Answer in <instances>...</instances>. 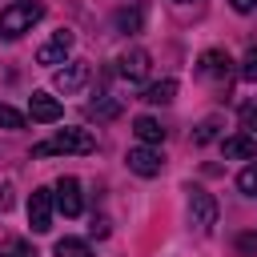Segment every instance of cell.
Here are the masks:
<instances>
[{"instance_id": "cell-3", "label": "cell", "mask_w": 257, "mask_h": 257, "mask_svg": "<svg viewBox=\"0 0 257 257\" xmlns=\"http://www.w3.org/2000/svg\"><path fill=\"white\" fill-rule=\"evenodd\" d=\"M52 209H56L52 189H32V197H28V225L36 233H48L52 229Z\"/></svg>"}, {"instance_id": "cell-6", "label": "cell", "mask_w": 257, "mask_h": 257, "mask_svg": "<svg viewBox=\"0 0 257 257\" xmlns=\"http://www.w3.org/2000/svg\"><path fill=\"white\" fill-rule=\"evenodd\" d=\"M128 169L137 173V177H157L161 169H165V157L153 149V145H137V149H128Z\"/></svg>"}, {"instance_id": "cell-8", "label": "cell", "mask_w": 257, "mask_h": 257, "mask_svg": "<svg viewBox=\"0 0 257 257\" xmlns=\"http://www.w3.org/2000/svg\"><path fill=\"white\" fill-rule=\"evenodd\" d=\"M72 40H76V36H72L68 28H60V32H52V40L36 48V64H48V68H52V64H64V56H68V48H72Z\"/></svg>"}, {"instance_id": "cell-23", "label": "cell", "mask_w": 257, "mask_h": 257, "mask_svg": "<svg viewBox=\"0 0 257 257\" xmlns=\"http://www.w3.org/2000/svg\"><path fill=\"white\" fill-rule=\"evenodd\" d=\"M213 137H217V120H205V124L197 128V145H209Z\"/></svg>"}, {"instance_id": "cell-12", "label": "cell", "mask_w": 257, "mask_h": 257, "mask_svg": "<svg viewBox=\"0 0 257 257\" xmlns=\"http://www.w3.org/2000/svg\"><path fill=\"white\" fill-rule=\"evenodd\" d=\"M133 133H137L141 145H161V141H165V128H161V120H153V116H137V120H133Z\"/></svg>"}, {"instance_id": "cell-20", "label": "cell", "mask_w": 257, "mask_h": 257, "mask_svg": "<svg viewBox=\"0 0 257 257\" xmlns=\"http://www.w3.org/2000/svg\"><path fill=\"white\" fill-rule=\"evenodd\" d=\"M241 76H245V80H257V44L241 56Z\"/></svg>"}, {"instance_id": "cell-11", "label": "cell", "mask_w": 257, "mask_h": 257, "mask_svg": "<svg viewBox=\"0 0 257 257\" xmlns=\"http://www.w3.org/2000/svg\"><path fill=\"white\" fill-rule=\"evenodd\" d=\"M120 76L133 80V84H141V80L149 76V52H145V48H128V52L120 56Z\"/></svg>"}, {"instance_id": "cell-25", "label": "cell", "mask_w": 257, "mask_h": 257, "mask_svg": "<svg viewBox=\"0 0 257 257\" xmlns=\"http://www.w3.org/2000/svg\"><path fill=\"white\" fill-rule=\"evenodd\" d=\"M88 229H92V237H108V221H104V217H92Z\"/></svg>"}, {"instance_id": "cell-10", "label": "cell", "mask_w": 257, "mask_h": 257, "mask_svg": "<svg viewBox=\"0 0 257 257\" xmlns=\"http://www.w3.org/2000/svg\"><path fill=\"white\" fill-rule=\"evenodd\" d=\"M60 100L56 96H48V92H32V100H28V116L32 120H40V124H52V120H60Z\"/></svg>"}, {"instance_id": "cell-1", "label": "cell", "mask_w": 257, "mask_h": 257, "mask_svg": "<svg viewBox=\"0 0 257 257\" xmlns=\"http://www.w3.org/2000/svg\"><path fill=\"white\" fill-rule=\"evenodd\" d=\"M40 16H44V4H40V0H12V4L0 12V36H8V40L24 36Z\"/></svg>"}, {"instance_id": "cell-26", "label": "cell", "mask_w": 257, "mask_h": 257, "mask_svg": "<svg viewBox=\"0 0 257 257\" xmlns=\"http://www.w3.org/2000/svg\"><path fill=\"white\" fill-rule=\"evenodd\" d=\"M229 4H233L237 12H253V8H257V0H229Z\"/></svg>"}, {"instance_id": "cell-17", "label": "cell", "mask_w": 257, "mask_h": 257, "mask_svg": "<svg viewBox=\"0 0 257 257\" xmlns=\"http://www.w3.org/2000/svg\"><path fill=\"white\" fill-rule=\"evenodd\" d=\"M237 189H241L245 197H257V165L241 169V177H237Z\"/></svg>"}, {"instance_id": "cell-22", "label": "cell", "mask_w": 257, "mask_h": 257, "mask_svg": "<svg viewBox=\"0 0 257 257\" xmlns=\"http://www.w3.org/2000/svg\"><path fill=\"white\" fill-rule=\"evenodd\" d=\"M241 128L257 133V104H241Z\"/></svg>"}, {"instance_id": "cell-24", "label": "cell", "mask_w": 257, "mask_h": 257, "mask_svg": "<svg viewBox=\"0 0 257 257\" xmlns=\"http://www.w3.org/2000/svg\"><path fill=\"white\" fill-rule=\"evenodd\" d=\"M237 249H241V253H257V233H245V237L237 241Z\"/></svg>"}, {"instance_id": "cell-5", "label": "cell", "mask_w": 257, "mask_h": 257, "mask_svg": "<svg viewBox=\"0 0 257 257\" xmlns=\"http://www.w3.org/2000/svg\"><path fill=\"white\" fill-rule=\"evenodd\" d=\"M229 72H233V60H229L221 48L201 52V60H197V76H201V80H217V84H225Z\"/></svg>"}, {"instance_id": "cell-9", "label": "cell", "mask_w": 257, "mask_h": 257, "mask_svg": "<svg viewBox=\"0 0 257 257\" xmlns=\"http://www.w3.org/2000/svg\"><path fill=\"white\" fill-rule=\"evenodd\" d=\"M84 80H88V60H68L64 68H56L60 92H76V88H84Z\"/></svg>"}, {"instance_id": "cell-18", "label": "cell", "mask_w": 257, "mask_h": 257, "mask_svg": "<svg viewBox=\"0 0 257 257\" xmlns=\"http://www.w3.org/2000/svg\"><path fill=\"white\" fill-rule=\"evenodd\" d=\"M0 257H40L28 241H8V245H0Z\"/></svg>"}, {"instance_id": "cell-7", "label": "cell", "mask_w": 257, "mask_h": 257, "mask_svg": "<svg viewBox=\"0 0 257 257\" xmlns=\"http://www.w3.org/2000/svg\"><path fill=\"white\" fill-rule=\"evenodd\" d=\"M52 197H56V209H60L64 217H80L84 201H80V181H76V177H60L56 189H52Z\"/></svg>"}, {"instance_id": "cell-14", "label": "cell", "mask_w": 257, "mask_h": 257, "mask_svg": "<svg viewBox=\"0 0 257 257\" xmlns=\"http://www.w3.org/2000/svg\"><path fill=\"white\" fill-rule=\"evenodd\" d=\"M141 24H145V8H141V4L116 12V28H120V32H141Z\"/></svg>"}, {"instance_id": "cell-15", "label": "cell", "mask_w": 257, "mask_h": 257, "mask_svg": "<svg viewBox=\"0 0 257 257\" xmlns=\"http://www.w3.org/2000/svg\"><path fill=\"white\" fill-rule=\"evenodd\" d=\"M173 96H177V80H161V84H149L141 100H149V104H169Z\"/></svg>"}, {"instance_id": "cell-4", "label": "cell", "mask_w": 257, "mask_h": 257, "mask_svg": "<svg viewBox=\"0 0 257 257\" xmlns=\"http://www.w3.org/2000/svg\"><path fill=\"white\" fill-rule=\"evenodd\" d=\"M189 217H193V225H197L201 233H209V229L217 225V201H213V193L193 189V193H189Z\"/></svg>"}, {"instance_id": "cell-16", "label": "cell", "mask_w": 257, "mask_h": 257, "mask_svg": "<svg viewBox=\"0 0 257 257\" xmlns=\"http://www.w3.org/2000/svg\"><path fill=\"white\" fill-rule=\"evenodd\" d=\"M56 257H92V249L80 237H60L56 241Z\"/></svg>"}, {"instance_id": "cell-2", "label": "cell", "mask_w": 257, "mask_h": 257, "mask_svg": "<svg viewBox=\"0 0 257 257\" xmlns=\"http://www.w3.org/2000/svg\"><path fill=\"white\" fill-rule=\"evenodd\" d=\"M92 149H96V137L88 128H60L52 141H40L32 149V157H52V153H80V157H88Z\"/></svg>"}, {"instance_id": "cell-13", "label": "cell", "mask_w": 257, "mask_h": 257, "mask_svg": "<svg viewBox=\"0 0 257 257\" xmlns=\"http://www.w3.org/2000/svg\"><path fill=\"white\" fill-rule=\"evenodd\" d=\"M221 153L233 157V161H245V157H257V141L253 137H225L221 141Z\"/></svg>"}, {"instance_id": "cell-19", "label": "cell", "mask_w": 257, "mask_h": 257, "mask_svg": "<svg viewBox=\"0 0 257 257\" xmlns=\"http://www.w3.org/2000/svg\"><path fill=\"white\" fill-rule=\"evenodd\" d=\"M0 128H24V112H16L12 104H0Z\"/></svg>"}, {"instance_id": "cell-21", "label": "cell", "mask_w": 257, "mask_h": 257, "mask_svg": "<svg viewBox=\"0 0 257 257\" xmlns=\"http://www.w3.org/2000/svg\"><path fill=\"white\" fill-rule=\"evenodd\" d=\"M116 112H120V104H116V100H104V104H96V100H92V104H88V116H116Z\"/></svg>"}]
</instances>
